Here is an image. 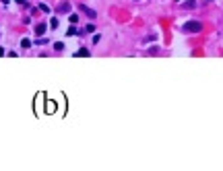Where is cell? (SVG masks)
Returning <instances> with one entry per match:
<instances>
[{"label": "cell", "mask_w": 223, "mask_h": 171, "mask_svg": "<svg viewBox=\"0 0 223 171\" xmlns=\"http://www.w3.org/2000/svg\"><path fill=\"white\" fill-rule=\"evenodd\" d=\"M40 10H41V13H50V8L45 4H40Z\"/></svg>", "instance_id": "4fadbf2b"}, {"label": "cell", "mask_w": 223, "mask_h": 171, "mask_svg": "<svg viewBox=\"0 0 223 171\" xmlns=\"http://www.w3.org/2000/svg\"><path fill=\"white\" fill-rule=\"evenodd\" d=\"M54 48L60 52V49H64V44H60V41H58V44H54Z\"/></svg>", "instance_id": "7c38bea8"}, {"label": "cell", "mask_w": 223, "mask_h": 171, "mask_svg": "<svg viewBox=\"0 0 223 171\" xmlns=\"http://www.w3.org/2000/svg\"><path fill=\"white\" fill-rule=\"evenodd\" d=\"M77 21H79V17H77V15H70V23L74 25V23H77Z\"/></svg>", "instance_id": "9a60e30c"}, {"label": "cell", "mask_w": 223, "mask_h": 171, "mask_svg": "<svg viewBox=\"0 0 223 171\" xmlns=\"http://www.w3.org/2000/svg\"><path fill=\"white\" fill-rule=\"evenodd\" d=\"M81 10H83V13L89 17V19H95V17H97V13H95L93 8H89V6H85V4H81Z\"/></svg>", "instance_id": "7a4b0ae2"}, {"label": "cell", "mask_w": 223, "mask_h": 171, "mask_svg": "<svg viewBox=\"0 0 223 171\" xmlns=\"http://www.w3.org/2000/svg\"><path fill=\"white\" fill-rule=\"evenodd\" d=\"M21 45H23V48H29L31 41H29V39H23V41H21Z\"/></svg>", "instance_id": "8fae6325"}, {"label": "cell", "mask_w": 223, "mask_h": 171, "mask_svg": "<svg viewBox=\"0 0 223 171\" xmlns=\"http://www.w3.org/2000/svg\"><path fill=\"white\" fill-rule=\"evenodd\" d=\"M50 25H52V29H58V19H56V17H54V19L50 21Z\"/></svg>", "instance_id": "ba28073f"}, {"label": "cell", "mask_w": 223, "mask_h": 171, "mask_svg": "<svg viewBox=\"0 0 223 171\" xmlns=\"http://www.w3.org/2000/svg\"><path fill=\"white\" fill-rule=\"evenodd\" d=\"M85 31H89V33H93V31H95V25H87V27H85Z\"/></svg>", "instance_id": "30bf717a"}, {"label": "cell", "mask_w": 223, "mask_h": 171, "mask_svg": "<svg viewBox=\"0 0 223 171\" xmlns=\"http://www.w3.org/2000/svg\"><path fill=\"white\" fill-rule=\"evenodd\" d=\"M200 29H203V23H200V21H188V23L182 27L184 33H198Z\"/></svg>", "instance_id": "6da1fadb"}, {"label": "cell", "mask_w": 223, "mask_h": 171, "mask_svg": "<svg viewBox=\"0 0 223 171\" xmlns=\"http://www.w3.org/2000/svg\"><path fill=\"white\" fill-rule=\"evenodd\" d=\"M68 10H70V2H62V4L58 6V13H60V15H66Z\"/></svg>", "instance_id": "3957f363"}, {"label": "cell", "mask_w": 223, "mask_h": 171, "mask_svg": "<svg viewBox=\"0 0 223 171\" xmlns=\"http://www.w3.org/2000/svg\"><path fill=\"white\" fill-rule=\"evenodd\" d=\"M77 56H89V49H87V48H81L79 52H77Z\"/></svg>", "instance_id": "52a82bcc"}, {"label": "cell", "mask_w": 223, "mask_h": 171, "mask_svg": "<svg viewBox=\"0 0 223 171\" xmlns=\"http://www.w3.org/2000/svg\"><path fill=\"white\" fill-rule=\"evenodd\" d=\"M35 44H37V45H44V44H48V41H45L44 37H40V39H37V41H35Z\"/></svg>", "instance_id": "5bb4252c"}, {"label": "cell", "mask_w": 223, "mask_h": 171, "mask_svg": "<svg viewBox=\"0 0 223 171\" xmlns=\"http://www.w3.org/2000/svg\"><path fill=\"white\" fill-rule=\"evenodd\" d=\"M17 2H21V4H23V0H17Z\"/></svg>", "instance_id": "2e32d148"}, {"label": "cell", "mask_w": 223, "mask_h": 171, "mask_svg": "<svg viewBox=\"0 0 223 171\" xmlns=\"http://www.w3.org/2000/svg\"><path fill=\"white\" fill-rule=\"evenodd\" d=\"M45 111H48V113H54V111H56V103H54V101H50L48 105H45Z\"/></svg>", "instance_id": "5b68a950"}, {"label": "cell", "mask_w": 223, "mask_h": 171, "mask_svg": "<svg viewBox=\"0 0 223 171\" xmlns=\"http://www.w3.org/2000/svg\"><path fill=\"white\" fill-rule=\"evenodd\" d=\"M44 33H45V25H44V23H40L37 27H35V35H37V37H41Z\"/></svg>", "instance_id": "277c9868"}, {"label": "cell", "mask_w": 223, "mask_h": 171, "mask_svg": "<svg viewBox=\"0 0 223 171\" xmlns=\"http://www.w3.org/2000/svg\"><path fill=\"white\" fill-rule=\"evenodd\" d=\"M196 6V0H190V2H182V8H194Z\"/></svg>", "instance_id": "8992f818"}, {"label": "cell", "mask_w": 223, "mask_h": 171, "mask_svg": "<svg viewBox=\"0 0 223 171\" xmlns=\"http://www.w3.org/2000/svg\"><path fill=\"white\" fill-rule=\"evenodd\" d=\"M157 52H159V48H157V45H153V48H151V49H149V52H147V54H151V56H153V54H157Z\"/></svg>", "instance_id": "9c48e42d"}]
</instances>
